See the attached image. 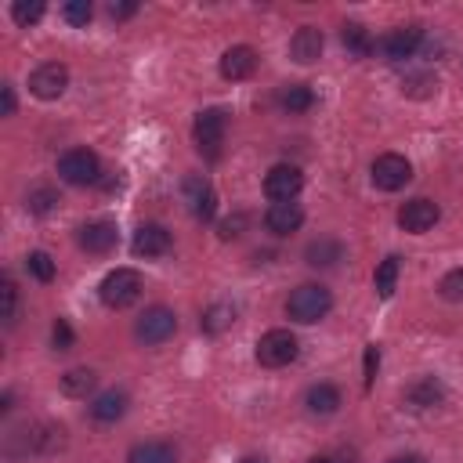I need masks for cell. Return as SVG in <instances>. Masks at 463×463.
I'll list each match as a JSON object with an SVG mask.
<instances>
[{"label": "cell", "instance_id": "1", "mask_svg": "<svg viewBox=\"0 0 463 463\" xmlns=\"http://www.w3.org/2000/svg\"><path fill=\"white\" fill-rule=\"evenodd\" d=\"M329 311H333V293H329L326 286H318V282H304V286H297V289L286 297V315H289L293 322L311 326V322L326 318Z\"/></svg>", "mask_w": 463, "mask_h": 463}, {"label": "cell", "instance_id": "2", "mask_svg": "<svg viewBox=\"0 0 463 463\" xmlns=\"http://www.w3.org/2000/svg\"><path fill=\"white\" fill-rule=\"evenodd\" d=\"M141 289H145V282H141V271H137V268H112V271L101 279L98 297H101L105 307L123 311V307H130V304L141 297Z\"/></svg>", "mask_w": 463, "mask_h": 463}, {"label": "cell", "instance_id": "3", "mask_svg": "<svg viewBox=\"0 0 463 463\" xmlns=\"http://www.w3.org/2000/svg\"><path fill=\"white\" fill-rule=\"evenodd\" d=\"M174 333H177V315H174V307H166V304L145 307V311L137 315V322H134V336H137L141 344H148V347L166 344Z\"/></svg>", "mask_w": 463, "mask_h": 463}, {"label": "cell", "instance_id": "4", "mask_svg": "<svg viewBox=\"0 0 463 463\" xmlns=\"http://www.w3.org/2000/svg\"><path fill=\"white\" fill-rule=\"evenodd\" d=\"M224 130H228V116L224 109H203L192 123V137H195V148L206 156V159H217L221 156V145H224Z\"/></svg>", "mask_w": 463, "mask_h": 463}, {"label": "cell", "instance_id": "5", "mask_svg": "<svg viewBox=\"0 0 463 463\" xmlns=\"http://www.w3.org/2000/svg\"><path fill=\"white\" fill-rule=\"evenodd\" d=\"M297 354H300V344H297V336H293L289 329H268V333L257 340V362H260L264 369H282V365H289Z\"/></svg>", "mask_w": 463, "mask_h": 463}, {"label": "cell", "instance_id": "6", "mask_svg": "<svg viewBox=\"0 0 463 463\" xmlns=\"http://www.w3.org/2000/svg\"><path fill=\"white\" fill-rule=\"evenodd\" d=\"M369 177H373V184L380 192H398V188H405L412 181V163L402 152H383V156L373 159Z\"/></svg>", "mask_w": 463, "mask_h": 463}, {"label": "cell", "instance_id": "7", "mask_svg": "<svg viewBox=\"0 0 463 463\" xmlns=\"http://www.w3.org/2000/svg\"><path fill=\"white\" fill-rule=\"evenodd\" d=\"M58 177L65 184H94L101 177V163L90 148H69L58 156Z\"/></svg>", "mask_w": 463, "mask_h": 463}, {"label": "cell", "instance_id": "8", "mask_svg": "<svg viewBox=\"0 0 463 463\" xmlns=\"http://www.w3.org/2000/svg\"><path fill=\"white\" fill-rule=\"evenodd\" d=\"M304 188V174L293 166V163H275L268 174H264V195L271 203H293Z\"/></svg>", "mask_w": 463, "mask_h": 463}, {"label": "cell", "instance_id": "9", "mask_svg": "<svg viewBox=\"0 0 463 463\" xmlns=\"http://www.w3.org/2000/svg\"><path fill=\"white\" fill-rule=\"evenodd\" d=\"M65 87H69V69H65L61 61H43V65H36V69L29 72V90H33L40 101L61 98Z\"/></svg>", "mask_w": 463, "mask_h": 463}, {"label": "cell", "instance_id": "10", "mask_svg": "<svg viewBox=\"0 0 463 463\" xmlns=\"http://www.w3.org/2000/svg\"><path fill=\"white\" fill-rule=\"evenodd\" d=\"M376 47L383 51L387 61H405V58H412V54L423 47V25H398V29H391Z\"/></svg>", "mask_w": 463, "mask_h": 463}, {"label": "cell", "instance_id": "11", "mask_svg": "<svg viewBox=\"0 0 463 463\" xmlns=\"http://www.w3.org/2000/svg\"><path fill=\"white\" fill-rule=\"evenodd\" d=\"M18 438H22V452L51 456L65 445V427L61 423H33V427H22Z\"/></svg>", "mask_w": 463, "mask_h": 463}, {"label": "cell", "instance_id": "12", "mask_svg": "<svg viewBox=\"0 0 463 463\" xmlns=\"http://www.w3.org/2000/svg\"><path fill=\"white\" fill-rule=\"evenodd\" d=\"M438 217H441V210H438V203H430V199H409V203H402V210H398V228L402 232H412V235H423V232H430L434 224H438Z\"/></svg>", "mask_w": 463, "mask_h": 463}, {"label": "cell", "instance_id": "13", "mask_svg": "<svg viewBox=\"0 0 463 463\" xmlns=\"http://www.w3.org/2000/svg\"><path fill=\"white\" fill-rule=\"evenodd\" d=\"M76 242H80V250H87V253H98V257H101V253H112V250H116L119 232H116V224H112V221L98 217V221H87V224L80 228Z\"/></svg>", "mask_w": 463, "mask_h": 463}, {"label": "cell", "instance_id": "14", "mask_svg": "<svg viewBox=\"0 0 463 463\" xmlns=\"http://www.w3.org/2000/svg\"><path fill=\"white\" fill-rule=\"evenodd\" d=\"M221 76L228 80V83H239V80H250L253 76V69H257V51L250 47V43H235V47H228L224 54H221Z\"/></svg>", "mask_w": 463, "mask_h": 463}, {"label": "cell", "instance_id": "15", "mask_svg": "<svg viewBox=\"0 0 463 463\" xmlns=\"http://www.w3.org/2000/svg\"><path fill=\"white\" fill-rule=\"evenodd\" d=\"M170 246H174V239H170V232H166L163 224H141V228L134 232V242H130L134 257H145V260L166 257Z\"/></svg>", "mask_w": 463, "mask_h": 463}, {"label": "cell", "instance_id": "16", "mask_svg": "<svg viewBox=\"0 0 463 463\" xmlns=\"http://www.w3.org/2000/svg\"><path fill=\"white\" fill-rule=\"evenodd\" d=\"M184 199H188L195 221H213V213H217V192H213V184L206 177H184Z\"/></svg>", "mask_w": 463, "mask_h": 463}, {"label": "cell", "instance_id": "17", "mask_svg": "<svg viewBox=\"0 0 463 463\" xmlns=\"http://www.w3.org/2000/svg\"><path fill=\"white\" fill-rule=\"evenodd\" d=\"M322 47H326V36H322L318 25H300V29L293 33V40H289V54H293L297 65L318 61V58H322Z\"/></svg>", "mask_w": 463, "mask_h": 463}, {"label": "cell", "instance_id": "18", "mask_svg": "<svg viewBox=\"0 0 463 463\" xmlns=\"http://www.w3.org/2000/svg\"><path fill=\"white\" fill-rule=\"evenodd\" d=\"M304 224V210H300V203H271L268 206V213H264V228L271 232V235H293L297 228Z\"/></svg>", "mask_w": 463, "mask_h": 463}, {"label": "cell", "instance_id": "19", "mask_svg": "<svg viewBox=\"0 0 463 463\" xmlns=\"http://www.w3.org/2000/svg\"><path fill=\"white\" fill-rule=\"evenodd\" d=\"M405 402H409L412 409H434V405L445 402V387H441L438 376H420V380H412V383L405 387Z\"/></svg>", "mask_w": 463, "mask_h": 463}, {"label": "cell", "instance_id": "20", "mask_svg": "<svg viewBox=\"0 0 463 463\" xmlns=\"http://www.w3.org/2000/svg\"><path fill=\"white\" fill-rule=\"evenodd\" d=\"M304 260H307L311 268H333V264L344 260V242L333 239V235H318L315 242H307Z\"/></svg>", "mask_w": 463, "mask_h": 463}, {"label": "cell", "instance_id": "21", "mask_svg": "<svg viewBox=\"0 0 463 463\" xmlns=\"http://www.w3.org/2000/svg\"><path fill=\"white\" fill-rule=\"evenodd\" d=\"M304 405L311 416H333L344 405V398H340V387H333V383H311L304 394Z\"/></svg>", "mask_w": 463, "mask_h": 463}, {"label": "cell", "instance_id": "22", "mask_svg": "<svg viewBox=\"0 0 463 463\" xmlns=\"http://www.w3.org/2000/svg\"><path fill=\"white\" fill-rule=\"evenodd\" d=\"M127 405H130V398H127L123 391L109 387V391H101V394L90 402V416H94L98 423H116V420H123Z\"/></svg>", "mask_w": 463, "mask_h": 463}, {"label": "cell", "instance_id": "23", "mask_svg": "<svg viewBox=\"0 0 463 463\" xmlns=\"http://www.w3.org/2000/svg\"><path fill=\"white\" fill-rule=\"evenodd\" d=\"M340 43H344V51H347L351 58H369V54L376 51V40H373V33H369L362 22H344Z\"/></svg>", "mask_w": 463, "mask_h": 463}, {"label": "cell", "instance_id": "24", "mask_svg": "<svg viewBox=\"0 0 463 463\" xmlns=\"http://www.w3.org/2000/svg\"><path fill=\"white\" fill-rule=\"evenodd\" d=\"M127 463H177V449L170 441H137L127 452Z\"/></svg>", "mask_w": 463, "mask_h": 463}, {"label": "cell", "instance_id": "25", "mask_svg": "<svg viewBox=\"0 0 463 463\" xmlns=\"http://www.w3.org/2000/svg\"><path fill=\"white\" fill-rule=\"evenodd\" d=\"M235 304H228V300H217V304H210L206 311H203V318H199V326H203V333H210V336H217V333H224V329H232V322H235Z\"/></svg>", "mask_w": 463, "mask_h": 463}, {"label": "cell", "instance_id": "26", "mask_svg": "<svg viewBox=\"0 0 463 463\" xmlns=\"http://www.w3.org/2000/svg\"><path fill=\"white\" fill-rule=\"evenodd\" d=\"M58 383H61V394H69V398H87V394L94 391V383H98V373L87 369V365H76V369L61 373Z\"/></svg>", "mask_w": 463, "mask_h": 463}, {"label": "cell", "instance_id": "27", "mask_svg": "<svg viewBox=\"0 0 463 463\" xmlns=\"http://www.w3.org/2000/svg\"><path fill=\"white\" fill-rule=\"evenodd\" d=\"M58 203H61V192H58L54 184H33V188L25 192V206H29V213L47 217V213L58 210Z\"/></svg>", "mask_w": 463, "mask_h": 463}, {"label": "cell", "instance_id": "28", "mask_svg": "<svg viewBox=\"0 0 463 463\" xmlns=\"http://www.w3.org/2000/svg\"><path fill=\"white\" fill-rule=\"evenodd\" d=\"M279 105L286 109V112H307L311 105H315V90L307 87V83H286L282 90H279Z\"/></svg>", "mask_w": 463, "mask_h": 463}, {"label": "cell", "instance_id": "29", "mask_svg": "<svg viewBox=\"0 0 463 463\" xmlns=\"http://www.w3.org/2000/svg\"><path fill=\"white\" fill-rule=\"evenodd\" d=\"M398 271H402V260L398 257H383L380 264H376V271H373V286H376V297H394V289H398Z\"/></svg>", "mask_w": 463, "mask_h": 463}, {"label": "cell", "instance_id": "30", "mask_svg": "<svg viewBox=\"0 0 463 463\" xmlns=\"http://www.w3.org/2000/svg\"><path fill=\"white\" fill-rule=\"evenodd\" d=\"M43 11H47L43 0H14V4H11V18H14L18 25H25V29L36 25V22L43 18Z\"/></svg>", "mask_w": 463, "mask_h": 463}, {"label": "cell", "instance_id": "31", "mask_svg": "<svg viewBox=\"0 0 463 463\" xmlns=\"http://www.w3.org/2000/svg\"><path fill=\"white\" fill-rule=\"evenodd\" d=\"M402 90H405L409 98H430V94L438 90V76H430V72H412V76L402 80Z\"/></svg>", "mask_w": 463, "mask_h": 463}, {"label": "cell", "instance_id": "32", "mask_svg": "<svg viewBox=\"0 0 463 463\" xmlns=\"http://www.w3.org/2000/svg\"><path fill=\"white\" fill-rule=\"evenodd\" d=\"M25 271L33 275V279H40V282H51L54 279V260H51V253H43V250H33L29 257H25Z\"/></svg>", "mask_w": 463, "mask_h": 463}, {"label": "cell", "instance_id": "33", "mask_svg": "<svg viewBox=\"0 0 463 463\" xmlns=\"http://www.w3.org/2000/svg\"><path fill=\"white\" fill-rule=\"evenodd\" d=\"M438 293H441L445 300H452V304H463V268L445 271L441 282H438Z\"/></svg>", "mask_w": 463, "mask_h": 463}, {"label": "cell", "instance_id": "34", "mask_svg": "<svg viewBox=\"0 0 463 463\" xmlns=\"http://www.w3.org/2000/svg\"><path fill=\"white\" fill-rule=\"evenodd\" d=\"M61 18L80 29V25H87V22L94 18V7H90V0H69V4L61 7Z\"/></svg>", "mask_w": 463, "mask_h": 463}, {"label": "cell", "instance_id": "35", "mask_svg": "<svg viewBox=\"0 0 463 463\" xmlns=\"http://www.w3.org/2000/svg\"><path fill=\"white\" fill-rule=\"evenodd\" d=\"M0 297H4V311H0V318H4L7 326H14V311H18V289H14V279H11V275H4Z\"/></svg>", "mask_w": 463, "mask_h": 463}, {"label": "cell", "instance_id": "36", "mask_svg": "<svg viewBox=\"0 0 463 463\" xmlns=\"http://www.w3.org/2000/svg\"><path fill=\"white\" fill-rule=\"evenodd\" d=\"M51 344H54V351H69V347L76 344V333H72V326H69L65 318H54V326H51Z\"/></svg>", "mask_w": 463, "mask_h": 463}, {"label": "cell", "instance_id": "37", "mask_svg": "<svg viewBox=\"0 0 463 463\" xmlns=\"http://www.w3.org/2000/svg\"><path fill=\"white\" fill-rule=\"evenodd\" d=\"M246 221H250L246 213H232V217H224V221L217 224V235H221V239H239L242 228H246Z\"/></svg>", "mask_w": 463, "mask_h": 463}, {"label": "cell", "instance_id": "38", "mask_svg": "<svg viewBox=\"0 0 463 463\" xmlns=\"http://www.w3.org/2000/svg\"><path fill=\"white\" fill-rule=\"evenodd\" d=\"M376 369H380V347H376V344H365V376H362L365 391L373 387V380H376Z\"/></svg>", "mask_w": 463, "mask_h": 463}, {"label": "cell", "instance_id": "39", "mask_svg": "<svg viewBox=\"0 0 463 463\" xmlns=\"http://www.w3.org/2000/svg\"><path fill=\"white\" fill-rule=\"evenodd\" d=\"M109 14H112L116 22L134 18V14H137V4H134V0H127V4H116V0H112V4H109Z\"/></svg>", "mask_w": 463, "mask_h": 463}, {"label": "cell", "instance_id": "40", "mask_svg": "<svg viewBox=\"0 0 463 463\" xmlns=\"http://www.w3.org/2000/svg\"><path fill=\"white\" fill-rule=\"evenodd\" d=\"M14 105H18V101H14V87L4 83V87H0V112H4V116H14Z\"/></svg>", "mask_w": 463, "mask_h": 463}, {"label": "cell", "instance_id": "41", "mask_svg": "<svg viewBox=\"0 0 463 463\" xmlns=\"http://www.w3.org/2000/svg\"><path fill=\"white\" fill-rule=\"evenodd\" d=\"M387 463H427L420 452H402V456H391Z\"/></svg>", "mask_w": 463, "mask_h": 463}, {"label": "cell", "instance_id": "42", "mask_svg": "<svg viewBox=\"0 0 463 463\" xmlns=\"http://www.w3.org/2000/svg\"><path fill=\"white\" fill-rule=\"evenodd\" d=\"M11 402H14V394H11V391H7V394H4V398H0V412H7V409H11Z\"/></svg>", "mask_w": 463, "mask_h": 463}, {"label": "cell", "instance_id": "43", "mask_svg": "<svg viewBox=\"0 0 463 463\" xmlns=\"http://www.w3.org/2000/svg\"><path fill=\"white\" fill-rule=\"evenodd\" d=\"M307 463H336V459H333V456H311Z\"/></svg>", "mask_w": 463, "mask_h": 463}, {"label": "cell", "instance_id": "44", "mask_svg": "<svg viewBox=\"0 0 463 463\" xmlns=\"http://www.w3.org/2000/svg\"><path fill=\"white\" fill-rule=\"evenodd\" d=\"M242 463H268V459H260V456H246Z\"/></svg>", "mask_w": 463, "mask_h": 463}]
</instances>
